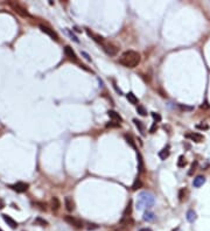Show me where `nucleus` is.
I'll return each mask as SVG.
<instances>
[{
	"label": "nucleus",
	"mask_w": 210,
	"mask_h": 231,
	"mask_svg": "<svg viewBox=\"0 0 210 231\" xmlns=\"http://www.w3.org/2000/svg\"><path fill=\"white\" fill-rule=\"evenodd\" d=\"M119 63L126 68H135L140 63V55L134 50H126L119 57Z\"/></svg>",
	"instance_id": "1"
},
{
	"label": "nucleus",
	"mask_w": 210,
	"mask_h": 231,
	"mask_svg": "<svg viewBox=\"0 0 210 231\" xmlns=\"http://www.w3.org/2000/svg\"><path fill=\"white\" fill-rule=\"evenodd\" d=\"M154 204V195L149 192H141L138 195L137 199V203L135 207L138 210H145V209H149L151 207H153Z\"/></svg>",
	"instance_id": "2"
},
{
	"label": "nucleus",
	"mask_w": 210,
	"mask_h": 231,
	"mask_svg": "<svg viewBox=\"0 0 210 231\" xmlns=\"http://www.w3.org/2000/svg\"><path fill=\"white\" fill-rule=\"evenodd\" d=\"M64 221H66L69 225L76 228V229H82V228H83V222H82L81 220L74 217V216H69V215H68V216L64 217Z\"/></svg>",
	"instance_id": "3"
},
{
	"label": "nucleus",
	"mask_w": 210,
	"mask_h": 231,
	"mask_svg": "<svg viewBox=\"0 0 210 231\" xmlns=\"http://www.w3.org/2000/svg\"><path fill=\"white\" fill-rule=\"evenodd\" d=\"M9 5H11V7H12L18 14H20L21 16H30V14L28 13V11H27L25 7H22L20 4H18V2H11Z\"/></svg>",
	"instance_id": "4"
},
{
	"label": "nucleus",
	"mask_w": 210,
	"mask_h": 231,
	"mask_svg": "<svg viewBox=\"0 0 210 231\" xmlns=\"http://www.w3.org/2000/svg\"><path fill=\"white\" fill-rule=\"evenodd\" d=\"M40 29H41V32H42V33L47 34V35H48V36H50L53 40L58 41V35L54 32V29H51V28H49L48 26H44V25H40Z\"/></svg>",
	"instance_id": "5"
},
{
	"label": "nucleus",
	"mask_w": 210,
	"mask_h": 231,
	"mask_svg": "<svg viewBox=\"0 0 210 231\" xmlns=\"http://www.w3.org/2000/svg\"><path fill=\"white\" fill-rule=\"evenodd\" d=\"M102 46H103V49H104V51L107 55H110V56H116L117 55L118 48L116 46H113L112 43H105L104 42Z\"/></svg>",
	"instance_id": "6"
},
{
	"label": "nucleus",
	"mask_w": 210,
	"mask_h": 231,
	"mask_svg": "<svg viewBox=\"0 0 210 231\" xmlns=\"http://www.w3.org/2000/svg\"><path fill=\"white\" fill-rule=\"evenodd\" d=\"M64 54L67 55V57H69L70 61H73V62H75V63H78V57H77V55L75 54V51L73 50V48H71L70 46H66V48H64Z\"/></svg>",
	"instance_id": "7"
},
{
	"label": "nucleus",
	"mask_w": 210,
	"mask_h": 231,
	"mask_svg": "<svg viewBox=\"0 0 210 231\" xmlns=\"http://www.w3.org/2000/svg\"><path fill=\"white\" fill-rule=\"evenodd\" d=\"M28 183H26V182H16L15 185H13V186H11V188H13L16 193H25V192H27V189H28Z\"/></svg>",
	"instance_id": "8"
},
{
	"label": "nucleus",
	"mask_w": 210,
	"mask_h": 231,
	"mask_svg": "<svg viewBox=\"0 0 210 231\" xmlns=\"http://www.w3.org/2000/svg\"><path fill=\"white\" fill-rule=\"evenodd\" d=\"M186 138H188V139H190V140H193V141H195V142H202L203 139H204V137H203L202 134L196 133V132L187 133V134H186Z\"/></svg>",
	"instance_id": "9"
},
{
	"label": "nucleus",
	"mask_w": 210,
	"mask_h": 231,
	"mask_svg": "<svg viewBox=\"0 0 210 231\" xmlns=\"http://www.w3.org/2000/svg\"><path fill=\"white\" fill-rule=\"evenodd\" d=\"M64 206H66V209L68 211H74L75 210V202L70 196H67L64 199Z\"/></svg>",
	"instance_id": "10"
},
{
	"label": "nucleus",
	"mask_w": 210,
	"mask_h": 231,
	"mask_svg": "<svg viewBox=\"0 0 210 231\" xmlns=\"http://www.w3.org/2000/svg\"><path fill=\"white\" fill-rule=\"evenodd\" d=\"M1 216H2L4 221L7 223V225H9L12 229H15V228L18 227V223H16V222H15V221H14V220L11 217V216H8V215H6V214H2Z\"/></svg>",
	"instance_id": "11"
},
{
	"label": "nucleus",
	"mask_w": 210,
	"mask_h": 231,
	"mask_svg": "<svg viewBox=\"0 0 210 231\" xmlns=\"http://www.w3.org/2000/svg\"><path fill=\"white\" fill-rule=\"evenodd\" d=\"M206 183V177L204 176H202V175H199V176H196L195 179H194V181H193V186L194 187H196V188H200L201 186H203Z\"/></svg>",
	"instance_id": "12"
},
{
	"label": "nucleus",
	"mask_w": 210,
	"mask_h": 231,
	"mask_svg": "<svg viewBox=\"0 0 210 231\" xmlns=\"http://www.w3.org/2000/svg\"><path fill=\"white\" fill-rule=\"evenodd\" d=\"M87 33H88V35L90 36V37H92L96 42H98V43H104V37L103 36H101V35H98V34H95V33H92L90 29H87Z\"/></svg>",
	"instance_id": "13"
},
{
	"label": "nucleus",
	"mask_w": 210,
	"mask_h": 231,
	"mask_svg": "<svg viewBox=\"0 0 210 231\" xmlns=\"http://www.w3.org/2000/svg\"><path fill=\"white\" fill-rule=\"evenodd\" d=\"M137 158H138V172L139 173H144V170H145L144 160H142V156H141L140 152H138V151H137Z\"/></svg>",
	"instance_id": "14"
},
{
	"label": "nucleus",
	"mask_w": 210,
	"mask_h": 231,
	"mask_svg": "<svg viewBox=\"0 0 210 231\" xmlns=\"http://www.w3.org/2000/svg\"><path fill=\"white\" fill-rule=\"evenodd\" d=\"M171 152H169V146H166L165 148H162L160 152H159V158L161 160H166L168 156H169Z\"/></svg>",
	"instance_id": "15"
},
{
	"label": "nucleus",
	"mask_w": 210,
	"mask_h": 231,
	"mask_svg": "<svg viewBox=\"0 0 210 231\" xmlns=\"http://www.w3.org/2000/svg\"><path fill=\"white\" fill-rule=\"evenodd\" d=\"M131 214H132V201H130V202H128V204H127L126 209L124 210V214H123V220H125V218H130Z\"/></svg>",
	"instance_id": "16"
},
{
	"label": "nucleus",
	"mask_w": 210,
	"mask_h": 231,
	"mask_svg": "<svg viewBox=\"0 0 210 231\" xmlns=\"http://www.w3.org/2000/svg\"><path fill=\"white\" fill-rule=\"evenodd\" d=\"M126 98H127V101H128L131 104L138 105V103H139V99L135 97V95H134L133 92H128V94L126 95Z\"/></svg>",
	"instance_id": "17"
},
{
	"label": "nucleus",
	"mask_w": 210,
	"mask_h": 231,
	"mask_svg": "<svg viewBox=\"0 0 210 231\" xmlns=\"http://www.w3.org/2000/svg\"><path fill=\"white\" fill-rule=\"evenodd\" d=\"M60 207H61V202H60L58 197L54 196V197L51 199V209H53L54 211H56V210L60 209Z\"/></svg>",
	"instance_id": "18"
},
{
	"label": "nucleus",
	"mask_w": 210,
	"mask_h": 231,
	"mask_svg": "<svg viewBox=\"0 0 210 231\" xmlns=\"http://www.w3.org/2000/svg\"><path fill=\"white\" fill-rule=\"evenodd\" d=\"M154 218H155V216H154V214L152 213V211H146L145 214H144V216H142V220L144 221H147V222H152V221H154Z\"/></svg>",
	"instance_id": "19"
},
{
	"label": "nucleus",
	"mask_w": 210,
	"mask_h": 231,
	"mask_svg": "<svg viewBox=\"0 0 210 231\" xmlns=\"http://www.w3.org/2000/svg\"><path fill=\"white\" fill-rule=\"evenodd\" d=\"M107 115H109V117H110L111 119H113V120L121 121V117H120V115H119L118 112L113 111V110H110V111H107Z\"/></svg>",
	"instance_id": "20"
},
{
	"label": "nucleus",
	"mask_w": 210,
	"mask_h": 231,
	"mask_svg": "<svg viewBox=\"0 0 210 231\" xmlns=\"http://www.w3.org/2000/svg\"><path fill=\"white\" fill-rule=\"evenodd\" d=\"M133 123L135 124V126H137V128L140 131V133H141V134H145V126H144V124H142L140 120H138V119H133Z\"/></svg>",
	"instance_id": "21"
},
{
	"label": "nucleus",
	"mask_w": 210,
	"mask_h": 231,
	"mask_svg": "<svg viewBox=\"0 0 210 231\" xmlns=\"http://www.w3.org/2000/svg\"><path fill=\"white\" fill-rule=\"evenodd\" d=\"M124 138H125V140L127 141V144H130V146L132 147V148H134V149H137V146H135V142H134V140H133V138L130 135V134H125L124 135Z\"/></svg>",
	"instance_id": "22"
},
{
	"label": "nucleus",
	"mask_w": 210,
	"mask_h": 231,
	"mask_svg": "<svg viewBox=\"0 0 210 231\" xmlns=\"http://www.w3.org/2000/svg\"><path fill=\"white\" fill-rule=\"evenodd\" d=\"M141 187H142V181H141L139 177H137L135 181H134L133 185H132V189H133V190H138V189L141 188Z\"/></svg>",
	"instance_id": "23"
},
{
	"label": "nucleus",
	"mask_w": 210,
	"mask_h": 231,
	"mask_svg": "<svg viewBox=\"0 0 210 231\" xmlns=\"http://www.w3.org/2000/svg\"><path fill=\"white\" fill-rule=\"evenodd\" d=\"M187 220H188V222H194L196 220V213L194 210H188V213H187Z\"/></svg>",
	"instance_id": "24"
},
{
	"label": "nucleus",
	"mask_w": 210,
	"mask_h": 231,
	"mask_svg": "<svg viewBox=\"0 0 210 231\" xmlns=\"http://www.w3.org/2000/svg\"><path fill=\"white\" fill-rule=\"evenodd\" d=\"M186 165H187V161H186L185 156H183V155H180V156H179V161H178V166H179L180 168H182V167H185Z\"/></svg>",
	"instance_id": "25"
},
{
	"label": "nucleus",
	"mask_w": 210,
	"mask_h": 231,
	"mask_svg": "<svg viewBox=\"0 0 210 231\" xmlns=\"http://www.w3.org/2000/svg\"><path fill=\"white\" fill-rule=\"evenodd\" d=\"M137 112L140 116H147V111H146V109L142 105H138L137 106Z\"/></svg>",
	"instance_id": "26"
},
{
	"label": "nucleus",
	"mask_w": 210,
	"mask_h": 231,
	"mask_svg": "<svg viewBox=\"0 0 210 231\" xmlns=\"http://www.w3.org/2000/svg\"><path fill=\"white\" fill-rule=\"evenodd\" d=\"M66 32H67V34H68V35H69V36L71 37V40H74V41H75V42H77V43L80 42V40L77 39V36H76V35H75V34H74L73 32H70V29L66 28Z\"/></svg>",
	"instance_id": "27"
},
{
	"label": "nucleus",
	"mask_w": 210,
	"mask_h": 231,
	"mask_svg": "<svg viewBox=\"0 0 210 231\" xmlns=\"http://www.w3.org/2000/svg\"><path fill=\"white\" fill-rule=\"evenodd\" d=\"M106 127H110V128H117V127H120V124L119 123H116V121H110V123H107L106 125H105Z\"/></svg>",
	"instance_id": "28"
},
{
	"label": "nucleus",
	"mask_w": 210,
	"mask_h": 231,
	"mask_svg": "<svg viewBox=\"0 0 210 231\" xmlns=\"http://www.w3.org/2000/svg\"><path fill=\"white\" fill-rule=\"evenodd\" d=\"M34 223H37V224H41V225H43V227H46V225H48V222L47 221H44V220H42L41 217H37L36 220H35V222Z\"/></svg>",
	"instance_id": "29"
},
{
	"label": "nucleus",
	"mask_w": 210,
	"mask_h": 231,
	"mask_svg": "<svg viewBox=\"0 0 210 231\" xmlns=\"http://www.w3.org/2000/svg\"><path fill=\"white\" fill-rule=\"evenodd\" d=\"M152 117H153V119L155 120V123H156V121H161V116L159 115V113L152 112Z\"/></svg>",
	"instance_id": "30"
},
{
	"label": "nucleus",
	"mask_w": 210,
	"mask_h": 231,
	"mask_svg": "<svg viewBox=\"0 0 210 231\" xmlns=\"http://www.w3.org/2000/svg\"><path fill=\"white\" fill-rule=\"evenodd\" d=\"M156 130H158V125H156V123H153V125L149 128V133H155Z\"/></svg>",
	"instance_id": "31"
},
{
	"label": "nucleus",
	"mask_w": 210,
	"mask_h": 231,
	"mask_svg": "<svg viewBox=\"0 0 210 231\" xmlns=\"http://www.w3.org/2000/svg\"><path fill=\"white\" fill-rule=\"evenodd\" d=\"M196 127L197 128H201V130H208L209 128L208 125H196Z\"/></svg>",
	"instance_id": "32"
},
{
	"label": "nucleus",
	"mask_w": 210,
	"mask_h": 231,
	"mask_svg": "<svg viewBox=\"0 0 210 231\" xmlns=\"http://www.w3.org/2000/svg\"><path fill=\"white\" fill-rule=\"evenodd\" d=\"M183 193H185V189H181L180 193H179V199H180V201L183 200Z\"/></svg>",
	"instance_id": "33"
},
{
	"label": "nucleus",
	"mask_w": 210,
	"mask_h": 231,
	"mask_svg": "<svg viewBox=\"0 0 210 231\" xmlns=\"http://www.w3.org/2000/svg\"><path fill=\"white\" fill-rule=\"evenodd\" d=\"M82 55H83V56L85 57V60H87V61H91V58H90V56H89V55H88V54H87L85 51H82Z\"/></svg>",
	"instance_id": "34"
},
{
	"label": "nucleus",
	"mask_w": 210,
	"mask_h": 231,
	"mask_svg": "<svg viewBox=\"0 0 210 231\" xmlns=\"http://www.w3.org/2000/svg\"><path fill=\"white\" fill-rule=\"evenodd\" d=\"M179 106H180L182 110H193V108H190V106H185V105H181V104H180Z\"/></svg>",
	"instance_id": "35"
},
{
	"label": "nucleus",
	"mask_w": 210,
	"mask_h": 231,
	"mask_svg": "<svg viewBox=\"0 0 210 231\" xmlns=\"http://www.w3.org/2000/svg\"><path fill=\"white\" fill-rule=\"evenodd\" d=\"M89 225H90V227H88L89 230H91V229H97V228H98L96 224H89Z\"/></svg>",
	"instance_id": "36"
},
{
	"label": "nucleus",
	"mask_w": 210,
	"mask_h": 231,
	"mask_svg": "<svg viewBox=\"0 0 210 231\" xmlns=\"http://www.w3.org/2000/svg\"><path fill=\"white\" fill-rule=\"evenodd\" d=\"M139 231H152L149 228H144V229H140Z\"/></svg>",
	"instance_id": "37"
},
{
	"label": "nucleus",
	"mask_w": 210,
	"mask_h": 231,
	"mask_svg": "<svg viewBox=\"0 0 210 231\" xmlns=\"http://www.w3.org/2000/svg\"><path fill=\"white\" fill-rule=\"evenodd\" d=\"M2 208H4V202L0 200V209H2Z\"/></svg>",
	"instance_id": "38"
},
{
	"label": "nucleus",
	"mask_w": 210,
	"mask_h": 231,
	"mask_svg": "<svg viewBox=\"0 0 210 231\" xmlns=\"http://www.w3.org/2000/svg\"><path fill=\"white\" fill-rule=\"evenodd\" d=\"M0 231H2V230H1V229H0Z\"/></svg>",
	"instance_id": "39"
}]
</instances>
